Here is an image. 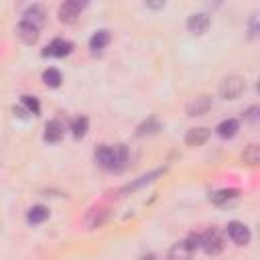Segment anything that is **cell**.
I'll return each mask as SVG.
<instances>
[{"label": "cell", "instance_id": "obj_1", "mask_svg": "<svg viewBox=\"0 0 260 260\" xmlns=\"http://www.w3.org/2000/svg\"><path fill=\"white\" fill-rule=\"evenodd\" d=\"M246 89V79L240 75H228L221 79L217 91L221 100H238Z\"/></svg>", "mask_w": 260, "mask_h": 260}, {"label": "cell", "instance_id": "obj_2", "mask_svg": "<svg viewBox=\"0 0 260 260\" xmlns=\"http://www.w3.org/2000/svg\"><path fill=\"white\" fill-rule=\"evenodd\" d=\"M199 248H203L209 256H215L223 250V238L221 234L215 230V228H209L205 230L201 236H199Z\"/></svg>", "mask_w": 260, "mask_h": 260}, {"label": "cell", "instance_id": "obj_3", "mask_svg": "<svg viewBox=\"0 0 260 260\" xmlns=\"http://www.w3.org/2000/svg\"><path fill=\"white\" fill-rule=\"evenodd\" d=\"M85 6H87V4H85V2H81V0H65V2L59 6L57 16H59V20H61V22L71 24V22H75V20H77V16L81 14V10H83Z\"/></svg>", "mask_w": 260, "mask_h": 260}, {"label": "cell", "instance_id": "obj_4", "mask_svg": "<svg viewBox=\"0 0 260 260\" xmlns=\"http://www.w3.org/2000/svg\"><path fill=\"white\" fill-rule=\"evenodd\" d=\"M225 234L236 246H246L250 242V238H252L250 228L246 223H242V221H230L228 228H225Z\"/></svg>", "mask_w": 260, "mask_h": 260}, {"label": "cell", "instance_id": "obj_5", "mask_svg": "<svg viewBox=\"0 0 260 260\" xmlns=\"http://www.w3.org/2000/svg\"><path fill=\"white\" fill-rule=\"evenodd\" d=\"M211 95H207V93H201V95H195L189 104H187V116H203V114H207L209 110H211Z\"/></svg>", "mask_w": 260, "mask_h": 260}, {"label": "cell", "instance_id": "obj_6", "mask_svg": "<svg viewBox=\"0 0 260 260\" xmlns=\"http://www.w3.org/2000/svg\"><path fill=\"white\" fill-rule=\"evenodd\" d=\"M73 51V43L65 39H55L43 49V57H65Z\"/></svg>", "mask_w": 260, "mask_h": 260}, {"label": "cell", "instance_id": "obj_7", "mask_svg": "<svg viewBox=\"0 0 260 260\" xmlns=\"http://www.w3.org/2000/svg\"><path fill=\"white\" fill-rule=\"evenodd\" d=\"M187 28H189V32L195 35V37L205 35L207 28H209V16H207L205 12H195V14H191V16L187 18Z\"/></svg>", "mask_w": 260, "mask_h": 260}, {"label": "cell", "instance_id": "obj_8", "mask_svg": "<svg viewBox=\"0 0 260 260\" xmlns=\"http://www.w3.org/2000/svg\"><path fill=\"white\" fill-rule=\"evenodd\" d=\"M93 158L95 162L106 169V171H114V146L110 144H100L95 150H93Z\"/></svg>", "mask_w": 260, "mask_h": 260}, {"label": "cell", "instance_id": "obj_9", "mask_svg": "<svg viewBox=\"0 0 260 260\" xmlns=\"http://www.w3.org/2000/svg\"><path fill=\"white\" fill-rule=\"evenodd\" d=\"M22 20L28 22V24H32V26H37V28L41 30V26H43L45 20H47V12H45V8H43L41 4H32V6H28V8L24 10Z\"/></svg>", "mask_w": 260, "mask_h": 260}, {"label": "cell", "instance_id": "obj_10", "mask_svg": "<svg viewBox=\"0 0 260 260\" xmlns=\"http://www.w3.org/2000/svg\"><path fill=\"white\" fill-rule=\"evenodd\" d=\"M16 37H18L24 45H35V43L39 41V28L32 26V24H28V22H24V20H20V22L16 24Z\"/></svg>", "mask_w": 260, "mask_h": 260}, {"label": "cell", "instance_id": "obj_11", "mask_svg": "<svg viewBox=\"0 0 260 260\" xmlns=\"http://www.w3.org/2000/svg\"><path fill=\"white\" fill-rule=\"evenodd\" d=\"M207 138H209V128H205V126L189 128L185 134V144L187 146H201Z\"/></svg>", "mask_w": 260, "mask_h": 260}, {"label": "cell", "instance_id": "obj_12", "mask_svg": "<svg viewBox=\"0 0 260 260\" xmlns=\"http://www.w3.org/2000/svg\"><path fill=\"white\" fill-rule=\"evenodd\" d=\"M63 132H65V126H63L59 120H49V122L45 124V134H43V138H45L47 142H59V140L63 138Z\"/></svg>", "mask_w": 260, "mask_h": 260}, {"label": "cell", "instance_id": "obj_13", "mask_svg": "<svg viewBox=\"0 0 260 260\" xmlns=\"http://www.w3.org/2000/svg\"><path fill=\"white\" fill-rule=\"evenodd\" d=\"M108 215H110L108 207H104V205H100V207H93V209H89V211H87L85 223H87L91 230H95V228H100V225H102V223L108 219Z\"/></svg>", "mask_w": 260, "mask_h": 260}, {"label": "cell", "instance_id": "obj_14", "mask_svg": "<svg viewBox=\"0 0 260 260\" xmlns=\"http://www.w3.org/2000/svg\"><path fill=\"white\" fill-rule=\"evenodd\" d=\"M165 173V169H154V171H150L148 175H142V177H138L134 183H128L124 189H122V193H128V191H136V189H140V187H144V185H148V183H152L156 177H160Z\"/></svg>", "mask_w": 260, "mask_h": 260}, {"label": "cell", "instance_id": "obj_15", "mask_svg": "<svg viewBox=\"0 0 260 260\" xmlns=\"http://www.w3.org/2000/svg\"><path fill=\"white\" fill-rule=\"evenodd\" d=\"M238 130H240V122L234 120V118H228V120L219 122L217 128H215V132H217L221 138H234V136L238 134Z\"/></svg>", "mask_w": 260, "mask_h": 260}, {"label": "cell", "instance_id": "obj_16", "mask_svg": "<svg viewBox=\"0 0 260 260\" xmlns=\"http://www.w3.org/2000/svg\"><path fill=\"white\" fill-rule=\"evenodd\" d=\"M169 260H193V250H189L185 242H177L169 250Z\"/></svg>", "mask_w": 260, "mask_h": 260}, {"label": "cell", "instance_id": "obj_17", "mask_svg": "<svg viewBox=\"0 0 260 260\" xmlns=\"http://www.w3.org/2000/svg\"><path fill=\"white\" fill-rule=\"evenodd\" d=\"M110 30H106V28H100V30H95L93 35H91V39H89V49L91 51H102L108 43H110Z\"/></svg>", "mask_w": 260, "mask_h": 260}, {"label": "cell", "instance_id": "obj_18", "mask_svg": "<svg viewBox=\"0 0 260 260\" xmlns=\"http://www.w3.org/2000/svg\"><path fill=\"white\" fill-rule=\"evenodd\" d=\"M47 217H49V207H45V205H32V207L26 211V219H28V223H32V225L43 223Z\"/></svg>", "mask_w": 260, "mask_h": 260}, {"label": "cell", "instance_id": "obj_19", "mask_svg": "<svg viewBox=\"0 0 260 260\" xmlns=\"http://www.w3.org/2000/svg\"><path fill=\"white\" fill-rule=\"evenodd\" d=\"M158 130H160V122H158L154 116H148V118L136 128V136L142 138V136H146V134H154V132H158Z\"/></svg>", "mask_w": 260, "mask_h": 260}, {"label": "cell", "instance_id": "obj_20", "mask_svg": "<svg viewBox=\"0 0 260 260\" xmlns=\"http://www.w3.org/2000/svg\"><path fill=\"white\" fill-rule=\"evenodd\" d=\"M128 162V148L126 144H116L114 146V173H120Z\"/></svg>", "mask_w": 260, "mask_h": 260}, {"label": "cell", "instance_id": "obj_21", "mask_svg": "<svg viewBox=\"0 0 260 260\" xmlns=\"http://www.w3.org/2000/svg\"><path fill=\"white\" fill-rule=\"evenodd\" d=\"M87 130H89V120H87V116H77V118L71 120V132H73L75 138H83V136L87 134Z\"/></svg>", "mask_w": 260, "mask_h": 260}, {"label": "cell", "instance_id": "obj_22", "mask_svg": "<svg viewBox=\"0 0 260 260\" xmlns=\"http://www.w3.org/2000/svg\"><path fill=\"white\" fill-rule=\"evenodd\" d=\"M236 197H238V189H221V191H215L211 195V203L223 205V203H228V201H232Z\"/></svg>", "mask_w": 260, "mask_h": 260}, {"label": "cell", "instance_id": "obj_23", "mask_svg": "<svg viewBox=\"0 0 260 260\" xmlns=\"http://www.w3.org/2000/svg\"><path fill=\"white\" fill-rule=\"evenodd\" d=\"M43 81H45L49 87H59V85H61V81H63L61 71H59V69H55V67L45 69V71H43Z\"/></svg>", "mask_w": 260, "mask_h": 260}, {"label": "cell", "instance_id": "obj_24", "mask_svg": "<svg viewBox=\"0 0 260 260\" xmlns=\"http://www.w3.org/2000/svg\"><path fill=\"white\" fill-rule=\"evenodd\" d=\"M242 158H244V162H248V165H258L260 162V146L258 144H248L246 148H244V152H242Z\"/></svg>", "mask_w": 260, "mask_h": 260}, {"label": "cell", "instance_id": "obj_25", "mask_svg": "<svg viewBox=\"0 0 260 260\" xmlns=\"http://www.w3.org/2000/svg\"><path fill=\"white\" fill-rule=\"evenodd\" d=\"M20 102H22V106L26 108L28 114H32V116H39V114H41V104H39V100H37L35 95H22Z\"/></svg>", "mask_w": 260, "mask_h": 260}, {"label": "cell", "instance_id": "obj_26", "mask_svg": "<svg viewBox=\"0 0 260 260\" xmlns=\"http://www.w3.org/2000/svg\"><path fill=\"white\" fill-rule=\"evenodd\" d=\"M185 244H187V248H189V250H193V252H195V250L199 248V234H189V236H187V240H185Z\"/></svg>", "mask_w": 260, "mask_h": 260}, {"label": "cell", "instance_id": "obj_27", "mask_svg": "<svg viewBox=\"0 0 260 260\" xmlns=\"http://www.w3.org/2000/svg\"><path fill=\"white\" fill-rule=\"evenodd\" d=\"M258 112H260V110H258V106H252V108H248V110H246V114H244V116H246V120L256 122V120H258Z\"/></svg>", "mask_w": 260, "mask_h": 260}, {"label": "cell", "instance_id": "obj_28", "mask_svg": "<svg viewBox=\"0 0 260 260\" xmlns=\"http://www.w3.org/2000/svg\"><path fill=\"white\" fill-rule=\"evenodd\" d=\"M256 35H258V14L254 12L250 18V37H256Z\"/></svg>", "mask_w": 260, "mask_h": 260}]
</instances>
